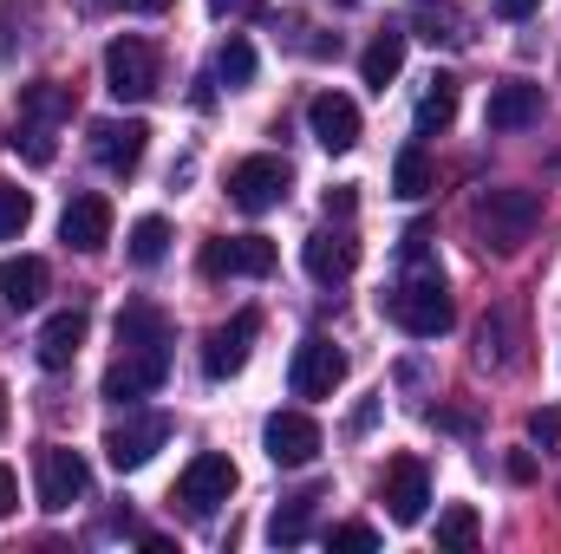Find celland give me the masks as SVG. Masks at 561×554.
I'll list each match as a JSON object with an SVG mask.
<instances>
[{"label":"cell","instance_id":"34","mask_svg":"<svg viewBox=\"0 0 561 554\" xmlns=\"http://www.w3.org/2000/svg\"><path fill=\"white\" fill-rule=\"evenodd\" d=\"M529 437H536V443H561V405H549V412L529 417Z\"/></svg>","mask_w":561,"mask_h":554},{"label":"cell","instance_id":"33","mask_svg":"<svg viewBox=\"0 0 561 554\" xmlns=\"http://www.w3.org/2000/svg\"><path fill=\"white\" fill-rule=\"evenodd\" d=\"M327 542H333V549H379V529H366V522H346V529H333Z\"/></svg>","mask_w":561,"mask_h":554},{"label":"cell","instance_id":"21","mask_svg":"<svg viewBox=\"0 0 561 554\" xmlns=\"http://www.w3.org/2000/svg\"><path fill=\"white\" fill-rule=\"evenodd\" d=\"M118 346H125V353H163V346H170V320H163L150 300H131V307L118 313Z\"/></svg>","mask_w":561,"mask_h":554},{"label":"cell","instance_id":"39","mask_svg":"<svg viewBox=\"0 0 561 554\" xmlns=\"http://www.w3.org/2000/svg\"><path fill=\"white\" fill-rule=\"evenodd\" d=\"M125 7H138V13H163V0H125Z\"/></svg>","mask_w":561,"mask_h":554},{"label":"cell","instance_id":"22","mask_svg":"<svg viewBox=\"0 0 561 554\" xmlns=\"http://www.w3.org/2000/svg\"><path fill=\"white\" fill-rule=\"evenodd\" d=\"M359 72H366V85H373V92H386V85L405 72V33H379V39L366 46Z\"/></svg>","mask_w":561,"mask_h":554},{"label":"cell","instance_id":"10","mask_svg":"<svg viewBox=\"0 0 561 554\" xmlns=\"http://www.w3.org/2000/svg\"><path fill=\"white\" fill-rule=\"evenodd\" d=\"M203 275L222 280V275H275V242L268 235H216L203 249Z\"/></svg>","mask_w":561,"mask_h":554},{"label":"cell","instance_id":"7","mask_svg":"<svg viewBox=\"0 0 561 554\" xmlns=\"http://www.w3.org/2000/svg\"><path fill=\"white\" fill-rule=\"evenodd\" d=\"M85 496H92L85 457L66 450V443H46V450H39V509H72V503H85Z\"/></svg>","mask_w":561,"mask_h":554},{"label":"cell","instance_id":"31","mask_svg":"<svg viewBox=\"0 0 561 554\" xmlns=\"http://www.w3.org/2000/svg\"><path fill=\"white\" fill-rule=\"evenodd\" d=\"M313 503H320V489H300V496H287V509L275 516V542H300L307 535V516H313Z\"/></svg>","mask_w":561,"mask_h":554},{"label":"cell","instance_id":"13","mask_svg":"<svg viewBox=\"0 0 561 554\" xmlns=\"http://www.w3.org/2000/svg\"><path fill=\"white\" fill-rule=\"evenodd\" d=\"M59 242H66V249H79V255H99V249L112 242V203H105L99 189L72 196V203H66V216H59Z\"/></svg>","mask_w":561,"mask_h":554},{"label":"cell","instance_id":"2","mask_svg":"<svg viewBox=\"0 0 561 554\" xmlns=\"http://www.w3.org/2000/svg\"><path fill=\"white\" fill-rule=\"evenodd\" d=\"M542 222V203L536 189H483L477 209H470V229H477V249L483 255H516Z\"/></svg>","mask_w":561,"mask_h":554},{"label":"cell","instance_id":"30","mask_svg":"<svg viewBox=\"0 0 561 554\" xmlns=\"http://www.w3.org/2000/svg\"><path fill=\"white\" fill-rule=\"evenodd\" d=\"M26 222H33V196H26L20 183H7V176H0V242H13Z\"/></svg>","mask_w":561,"mask_h":554},{"label":"cell","instance_id":"1","mask_svg":"<svg viewBox=\"0 0 561 554\" xmlns=\"http://www.w3.org/2000/svg\"><path fill=\"white\" fill-rule=\"evenodd\" d=\"M431 229H412L405 235V275L392 280V293H386V313L412 333V339H437V333H450V320H457V307H450V293H444V268L431 262Z\"/></svg>","mask_w":561,"mask_h":554},{"label":"cell","instance_id":"28","mask_svg":"<svg viewBox=\"0 0 561 554\" xmlns=\"http://www.w3.org/2000/svg\"><path fill=\"white\" fill-rule=\"evenodd\" d=\"M216 79L222 85H249L255 79V46L236 33V39H222V53H216Z\"/></svg>","mask_w":561,"mask_h":554},{"label":"cell","instance_id":"5","mask_svg":"<svg viewBox=\"0 0 561 554\" xmlns=\"http://www.w3.org/2000/svg\"><path fill=\"white\" fill-rule=\"evenodd\" d=\"M287 183H294V170H287L280 157H242V163L229 170V203L249 209V216H268V209L287 203Z\"/></svg>","mask_w":561,"mask_h":554},{"label":"cell","instance_id":"27","mask_svg":"<svg viewBox=\"0 0 561 554\" xmlns=\"http://www.w3.org/2000/svg\"><path fill=\"white\" fill-rule=\"evenodd\" d=\"M477 366H516V353H510V313H490L477 326Z\"/></svg>","mask_w":561,"mask_h":554},{"label":"cell","instance_id":"18","mask_svg":"<svg viewBox=\"0 0 561 554\" xmlns=\"http://www.w3.org/2000/svg\"><path fill=\"white\" fill-rule=\"evenodd\" d=\"M307 275L320 280V287H340V280L359 268V242L346 235V229H320V235H307Z\"/></svg>","mask_w":561,"mask_h":554},{"label":"cell","instance_id":"32","mask_svg":"<svg viewBox=\"0 0 561 554\" xmlns=\"http://www.w3.org/2000/svg\"><path fill=\"white\" fill-rule=\"evenodd\" d=\"M7 143H13V150H26L33 163H53V138H46V125H33V118H26V125H20Z\"/></svg>","mask_w":561,"mask_h":554},{"label":"cell","instance_id":"37","mask_svg":"<svg viewBox=\"0 0 561 554\" xmlns=\"http://www.w3.org/2000/svg\"><path fill=\"white\" fill-rule=\"evenodd\" d=\"M13 503H20V483H13V470L0 463V516H13Z\"/></svg>","mask_w":561,"mask_h":554},{"label":"cell","instance_id":"35","mask_svg":"<svg viewBox=\"0 0 561 554\" xmlns=\"http://www.w3.org/2000/svg\"><path fill=\"white\" fill-rule=\"evenodd\" d=\"M353 203H359V196H353V183H340V189H327V216H353Z\"/></svg>","mask_w":561,"mask_h":554},{"label":"cell","instance_id":"25","mask_svg":"<svg viewBox=\"0 0 561 554\" xmlns=\"http://www.w3.org/2000/svg\"><path fill=\"white\" fill-rule=\"evenodd\" d=\"M477 535H483V522H477L470 503H450L437 516V549H477Z\"/></svg>","mask_w":561,"mask_h":554},{"label":"cell","instance_id":"20","mask_svg":"<svg viewBox=\"0 0 561 554\" xmlns=\"http://www.w3.org/2000/svg\"><path fill=\"white\" fill-rule=\"evenodd\" d=\"M46 262L39 255H7L0 262V300L13 307V313H26V307H39L46 300Z\"/></svg>","mask_w":561,"mask_h":554},{"label":"cell","instance_id":"15","mask_svg":"<svg viewBox=\"0 0 561 554\" xmlns=\"http://www.w3.org/2000/svg\"><path fill=\"white\" fill-rule=\"evenodd\" d=\"M307 125H313V143H320V150L346 157V150L359 143V105H353V99H340V92H313Z\"/></svg>","mask_w":561,"mask_h":554},{"label":"cell","instance_id":"26","mask_svg":"<svg viewBox=\"0 0 561 554\" xmlns=\"http://www.w3.org/2000/svg\"><path fill=\"white\" fill-rule=\"evenodd\" d=\"M163 255H170V222H163V216L131 222V262H138V268H157Z\"/></svg>","mask_w":561,"mask_h":554},{"label":"cell","instance_id":"3","mask_svg":"<svg viewBox=\"0 0 561 554\" xmlns=\"http://www.w3.org/2000/svg\"><path fill=\"white\" fill-rule=\"evenodd\" d=\"M105 85H112V99H118V105H144V99L163 85L157 46L138 39V33H118V39L105 46Z\"/></svg>","mask_w":561,"mask_h":554},{"label":"cell","instance_id":"23","mask_svg":"<svg viewBox=\"0 0 561 554\" xmlns=\"http://www.w3.org/2000/svg\"><path fill=\"white\" fill-rule=\"evenodd\" d=\"M450 118H457V79H450V72H437V79L424 85V99H419V138L450 131Z\"/></svg>","mask_w":561,"mask_h":554},{"label":"cell","instance_id":"9","mask_svg":"<svg viewBox=\"0 0 561 554\" xmlns=\"http://www.w3.org/2000/svg\"><path fill=\"white\" fill-rule=\"evenodd\" d=\"M346 379V353L333 346V339H300V353H294V366H287V385H294V399H333V385Z\"/></svg>","mask_w":561,"mask_h":554},{"label":"cell","instance_id":"6","mask_svg":"<svg viewBox=\"0 0 561 554\" xmlns=\"http://www.w3.org/2000/svg\"><path fill=\"white\" fill-rule=\"evenodd\" d=\"M255 339H262V313H229L222 326H209V339H203V372L222 385V379H236L242 366H249V353H255Z\"/></svg>","mask_w":561,"mask_h":554},{"label":"cell","instance_id":"4","mask_svg":"<svg viewBox=\"0 0 561 554\" xmlns=\"http://www.w3.org/2000/svg\"><path fill=\"white\" fill-rule=\"evenodd\" d=\"M236 463L222 457V450H203V457H190V470L176 476V503L190 509V516H216L229 496H236Z\"/></svg>","mask_w":561,"mask_h":554},{"label":"cell","instance_id":"29","mask_svg":"<svg viewBox=\"0 0 561 554\" xmlns=\"http://www.w3.org/2000/svg\"><path fill=\"white\" fill-rule=\"evenodd\" d=\"M392 189L405 196V203H419L424 189H431V163H424V150H399V163H392Z\"/></svg>","mask_w":561,"mask_h":554},{"label":"cell","instance_id":"24","mask_svg":"<svg viewBox=\"0 0 561 554\" xmlns=\"http://www.w3.org/2000/svg\"><path fill=\"white\" fill-rule=\"evenodd\" d=\"M20 118H33V125H59V118H72V92H66L59 79H39V85L20 92Z\"/></svg>","mask_w":561,"mask_h":554},{"label":"cell","instance_id":"40","mask_svg":"<svg viewBox=\"0 0 561 554\" xmlns=\"http://www.w3.org/2000/svg\"><path fill=\"white\" fill-rule=\"evenodd\" d=\"M0 430H7V392H0Z\"/></svg>","mask_w":561,"mask_h":554},{"label":"cell","instance_id":"36","mask_svg":"<svg viewBox=\"0 0 561 554\" xmlns=\"http://www.w3.org/2000/svg\"><path fill=\"white\" fill-rule=\"evenodd\" d=\"M373 424H379V399H366V405H359V412H353V424H346V430H353V437H366V430H373Z\"/></svg>","mask_w":561,"mask_h":554},{"label":"cell","instance_id":"16","mask_svg":"<svg viewBox=\"0 0 561 554\" xmlns=\"http://www.w3.org/2000/svg\"><path fill=\"white\" fill-rule=\"evenodd\" d=\"M163 379H170V346L163 353H118V366L105 372V399L112 405H131L144 392H157Z\"/></svg>","mask_w":561,"mask_h":554},{"label":"cell","instance_id":"11","mask_svg":"<svg viewBox=\"0 0 561 554\" xmlns=\"http://www.w3.org/2000/svg\"><path fill=\"white\" fill-rule=\"evenodd\" d=\"M262 443H268V463L280 470H307L313 457H320V424L307 412H275L262 424Z\"/></svg>","mask_w":561,"mask_h":554},{"label":"cell","instance_id":"12","mask_svg":"<svg viewBox=\"0 0 561 554\" xmlns=\"http://www.w3.org/2000/svg\"><path fill=\"white\" fill-rule=\"evenodd\" d=\"M379 496H386L392 522H399V529H412V522H424V503H431V470H424L419 457H392V463H386Z\"/></svg>","mask_w":561,"mask_h":554},{"label":"cell","instance_id":"8","mask_svg":"<svg viewBox=\"0 0 561 554\" xmlns=\"http://www.w3.org/2000/svg\"><path fill=\"white\" fill-rule=\"evenodd\" d=\"M163 443H170V417L138 412V417H125V424L105 430V463H112V470H144Z\"/></svg>","mask_w":561,"mask_h":554},{"label":"cell","instance_id":"17","mask_svg":"<svg viewBox=\"0 0 561 554\" xmlns=\"http://www.w3.org/2000/svg\"><path fill=\"white\" fill-rule=\"evenodd\" d=\"M483 125L490 131H529V125H542V85H529V79L496 85L490 105H483Z\"/></svg>","mask_w":561,"mask_h":554},{"label":"cell","instance_id":"19","mask_svg":"<svg viewBox=\"0 0 561 554\" xmlns=\"http://www.w3.org/2000/svg\"><path fill=\"white\" fill-rule=\"evenodd\" d=\"M85 326H92V320H85L79 307L53 313V320L39 326V366H46V372H66V366L79 359V346H85Z\"/></svg>","mask_w":561,"mask_h":554},{"label":"cell","instance_id":"38","mask_svg":"<svg viewBox=\"0 0 561 554\" xmlns=\"http://www.w3.org/2000/svg\"><path fill=\"white\" fill-rule=\"evenodd\" d=\"M536 7H542V0H496V13H503V20H529Z\"/></svg>","mask_w":561,"mask_h":554},{"label":"cell","instance_id":"14","mask_svg":"<svg viewBox=\"0 0 561 554\" xmlns=\"http://www.w3.org/2000/svg\"><path fill=\"white\" fill-rule=\"evenodd\" d=\"M144 143H150V125H144V118H105V125H92V157H99L112 176H131V170H138Z\"/></svg>","mask_w":561,"mask_h":554}]
</instances>
